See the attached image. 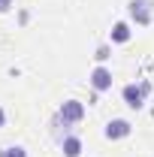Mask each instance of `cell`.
Masks as SVG:
<instances>
[{
  "instance_id": "cell-1",
  "label": "cell",
  "mask_w": 154,
  "mask_h": 157,
  "mask_svg": "<svg viewBox=\"0 0 154 157\" xmlns=\"http://www.w3.org/2000/svg\"><path fill=\"white\" fill-rule=\"evenodd\" d=\"M127 12H130V21L133 24L148 27L154 21V0H130L127 3Z\"/></svg>"
},
{
  "instance_id": "cell-2",
  "label": "cell",
  "mask_w": 154,
  "mask_h": 157,
  "mask_svg": "<svg viewBox=\"0 0 154 157\" xmlns=\"http://www.w3.org/2000/svg\"><path fill=\"white\" fill-rule=\"evenodd\" d=\"M124 103L130 109H142L145 106V97L151 94V82H142V85H124Z\"/></svg>"
},
{
  "instance_id": "cell-3",
  "label": "cell",
  "mask_w": 154,
  "mask_h": 157,
  "mask_svg": "<svg viewBox=\"0 0 154 157\" xmlns=\"http://www.w3.org/2000/svg\"><path fill=\"white\" fill-rule=\"evenodd\" d=\"M88 82H91V88H94L97 94L112 91V70H109L106 63H97L94 70H91V76H88Z\"/></svg>"
},
{
  "instance_id": "cell-4",
  "label": "cell",
  "mask_w": 154,
  "mask_h": 157,
  "mask_svg": "<svg viewBox=\"0 0 154 157\" xmlns=\"http://www.w3.org/2000/svg\"><path fill=\"white\" fill-rule=\"evenodd\" d=\"M58 118L67 121V124H79V121L85 118V106H82L79 100H67V103L58 109Z\"/></svg>"
},
{
  "instance_id": "cell-5",
  "label": "cell",
  "mask_w": 154,
  "mask_h": 157,
  "mask_svg": "<svg viewBox=\"0 0 154 157\" xmlns=\"http://www.w3.org/2000/svg\"><path fill=\"white\" fill-rule=\"evenodd\" d=\"M106 139H124V136H130L133 133V124L130 121H124V118H115V121H109L106 124Z\"/></svg>"
},
{
  "instance_id": "cell-6",
  "label": "cell",
  "mask_w": 154,
  "mask_h": 157,
  "mask_svg": "<svg viewBox=\"0 0 154 157\" xmlns=\"http://www.w3.org/2000/svg\"><path fill=\"white\" fill-rule=\"evenodd\" d=\"M130 36H133V30H130V21H118L115 27H112V33H109V39H112V42H118V45L130 42Z\"/></svg>"
},
{
  "instance_id": "cell-7",
  "label": "cell",
  "mask_w": 154,
  "mask_h": 157,
  "mask_svg": "<svg viewBox=\"0 0 154 157\" xmlns=\"http://www.w3.org/2000/svg\"><path fill=\"white\" fill-rule=\"evenodd\" d=\"M60 151H64V157H79L82 154V139L70 133V136L60 142Z\"/></svg>"
},
{
  "instance_id": "cell-8",
  "label": "cell",
  "mask_w": 154,
  "mask_h": 157,
  "mask_svg": "<svg viewBox=\"0 0 154 157\" xmlns=\"http://www.w3.org/2000/svg\"><path fill=\"white\" fill-rule=\"evenodd\" d=\"M0 157H27V151L21 145H12V148H0Z\"/></svg>"
},
{
  "instance_id": "cell-9",
  "label": "cell",
  "mask_w": 154,
  "mask_h": 157,
  "mask_svg": "<svg viewBox=\"0 0 154 157\" xmlns=\"http://www.w3.org/2000/svg\"><path fill=\"white\" fill-rule=\"evenodd\" d=\"M97 60H100V63H103V60H109V45H100V48H97V55H94Z\"/></svg>"
},
{
  "instance_id": "cell-10",
  "label": "cell",
  "mask_w": 154,
  "mask_h": 157,
  "mask_svg": "<svg viewBox=\"0 0 154 157\" xmlns=\"http://www.w3.org/2000/svg\"><path fill=\"white\" fill-rule=\"evenodd\" d=\"M12 3H15V0H0V12H9V9H12Z\"/></svg>"
},
{
  "instance_id": "cell-11",
  "label": "cell",
  "mask_w": 154,
  "mask_h": 157,
  "mask_svg": "<svg viewBox=\"0 0 154 157\" xmlns=\"http://www.w3.org/2000/svg\"><path fill=\"white\" fill-rule=\"evenodd\" d=\"M3 124H6V109L0 106V127H3Z\"/></svg>"
}]
</instances>
